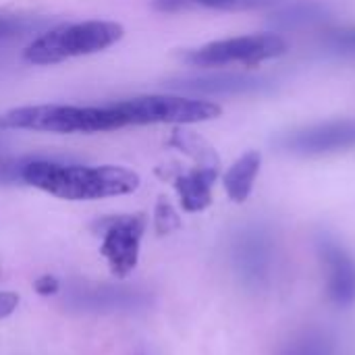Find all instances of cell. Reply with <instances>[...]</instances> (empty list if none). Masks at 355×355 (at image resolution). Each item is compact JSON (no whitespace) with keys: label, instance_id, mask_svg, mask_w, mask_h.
I'll return each mask as SVG.
<instances>
[{"label":"cell","instance_id":"cell-18","mask_svg":"<svg viewBox=\"0 0 355 355\" xmlns=\"http://www.w3.org/2000/svg\"><path fill=\"white\" fill-rule=\"evenodd\" d=\"M324 44L339 52H355V25L327 29Z\"/></svg>","mask_w":355,"mask_h":355},{"label":"cell","instance_id":"cell-15","mask_svg":"<svg viewBox=\"0 0 355 355\" xmlns=\"http://www.w3.org/2000/svg\"><path fill=\"white\" fill-rule=\"evenodd\" d=\"M50 27L52 21L48 17L0 10V40H15L29 33H44Z\"/></svg>","mask_w":355,"mask_h":355},{"label":"cell","instance_id":"cell-3","mask_svg":"<svg viewBox=\"0 0 355 355\" xmlns=\"http://www.w3.org/2000/svg\"><path fill=\"white\" fill-rule=\"evenodd\" d=\"M125 35L123 25L114 21L62 23L46 29L33 40L23 56L31 64H56L69 58L102 52Z\"/></svg>","mask_w":355,"mask_h":355},{"label":"cell","instance_id":"cell-19","mask_svg":"<svg viewBox=\"0 0 355 355\" xmlns=\"http://www.w3.org/2000/svg\"><path fill=\"white\" fill-rule=\"evenodd\" d=\"M154 225H156L158 235L171 233L173 229H177V227H179V216H177V212L173 210V206H171L164 198H160V202L156 204Z\"/></svg>","mask_w":355,"mask_h":355},{"label":"cell","instance_id":"cell-4","mask_svg":"<svg viewBox=\"0 0 355 355\" xmlns=\"http://www.w3.org/2000/svg\"><path fill=\"white\" fill-rule=\"evenodd\" d=\"M110 106L123 116L125 125H156V123L191 125V123L218 119L223 112V108L210 100L164 96V94L137 96L123 102H114Z\"/></svg>","mask_w":355,"mask_h":355},{"label":"cell","instance_id":"cell-5","mask_svg":"<svg viewBox=\"0 0 355 355\" xmlns=\"http://www.w3.org/2000/svg\"><path fill=\"white\" fill-rule=\"evenodd\" d=\"M287 40L279 33H252L229 40H216L200 48L187 50L183 60L193 67H227V64H260L264 60L283 56Z\"/></svg>","mask_w":355,"mask_h":355},{"label":"cell","instance_id":"cell-17","mask_svg":"<svg viewBox=\"0 0 355 355\" xmlns=\"http://www.w3.org/2000/svg\"><path fill=\"white\" fill-rule=\"evenodd\" d=\"M279 355H335V345L320 331H304L293 337Z\"/></svg>","mask_w":355,"mask_h":355},{"label":"cell","instance_id":"cell-7","mask_svg":"<svg viewBox=\"0 0 355 355\" xmlns=\"http://www.w3.org/2000/svg\"><path fill=\"white\" fill-rule=\"evenodd\" d=\"M277 148L293 156H327L355 148V119L314 123L281 133Z\"/></svg>","mask_w":355,"mask_h":355},{"label":"cell","instance_id":"cell-14","mask_svg":"<svg viewBox=\"0 0 355 355\" xmlns=\"http://www.w3.org/2000/svg\"><path fill=\"white\" fill-rule=\"evenodd\" d=\"M281 0H154L152 6L160 12L179 10H256L279 4Z\"/></svg>","mask_w":355,"mask_h":355},{"label":"cell","instance_id":"cell-16","mask_svg":"<svg viewBox=\"0 0 355 355\" xmlns=\"http://www.w3.org/2000/svg\"><path fill=\"white\" fill-rule=\"evenodd\" d=\"M168 146L181 150L183 154L191 156L193 160H198L200 164H210V166H218V156L216 152L196 133L191 131H183V129H175L171 139H168Z\"/></svg>","mask_w":355,"mask_h":355},{"label":"cell","instance_id":"cell-10","mask_svg":"<svg viewBox=\"0 0 355 355\" xmlns=\"http://www.w3.org/2000/svg\"><path fill=\"white\" fill-rule=\"evenodd\" d=\"M272 258L275 252L268 233L260 229H250L243 231L241 237L237 239L235 260L239 264V272L252 283H262L264 279L270 277Z\"/></svg>","mask_w":355,"mask_h":355},{"label":"cell","instance_id":"cell-13","mask_svg":"<svg viewBox=\"0 0 355 355\" xmlns=\"http://www.w3.org/2000/svg\"><path fill=\"white\" fill-rule=\"evenodd\" d=\"M260 166H262V154L258 150H250V152L241 154L229 166V171L223 177V185H225L227 196L233 202L243 204L250 198L254 183H256V177L260 173Z\"/></svg>","mask_w":355,"mask_h":355},{"label":"cell","instance_id":"cell-20","mask_svg":"<svg viewBox=\"0 0 355 355\" xmlns=\"http://www.w3.org/2000/svg\"><path fill=\"white\" fill-rule=\"evenodd\" d=\"M33 287H35V291H37L40 295H54V293H58L60 283H58V279H54L52 275H42V277L33 283Z\"/></svg>","mask_w":355,"mask_h":355},{"label":"cell","instance_id":"cell-8","mask_svg":"<svg viewBox=\"0 0 355 355\" xmlns=\"http://www.w3.org/2000/svg\"><path fill=\"white\" fill-rule=\"evenodd\" d=\"M173 89L204 94V96H254L266 94L275 87L272 79L266 75L254 73H235V71H216L202 75H187L166 83Z\"/></svg>","mask_w":355,"mask_h":355},{"label":"cell","instance_id":"cell-11","mask_svg":"<svg viewBox=\"0 0 355 355\" xmlns=\"http://www.w3.org/2000/svg\"><path fill=\"white\" fill-rule=\"evenodd\" d=\"M218 177V166L198 164L187 173L173 177V185L181 198V206L187 212H202L212 202V185Z\"/></svg>","mask_w":355,"mask_h":355},{"label":"cell","instance_id":"cell-9","mask_svg":"<svg viewBox=\"0 0 355 355\" xmlns=\"http://www.w3.org/2000/svg\"><path fill=\"white\" fill-rule=\"evenodd\" d=\"M316 248L324 268L329 300L339 308L352 306L355 302V256L343 243L331 239L329 235L320 237Z\"/></svg>","mask_w":355,"mask_h":355},{"label":"cell","instance_id":"cell-12","mask_svg":"<svg viewBox=\"0 0 355 355\" xmlns=\"http://www.w3.org/2000/svg\"><path fill=\"white\" fill-rule=\"evenodd\" d=\"M329 8L318 0H287L275 4L270 23L277 29H302L324 23Z\"/></svg>","mask_w":355,"mask_h":355},{"label":"cell","instance_id":"cell-6","mask_svg":"<svg viewBox=\"0 0 355 355\" xmlns=\"http://www.w3.org/2000/svg\"><path fill=\"white\" fill-rule=\"evenodd\" d=\"M144 214H119L106 216L96 223L98 233L102 235L100 254L106 258L108 268L116 277H127L135 270L139 262L141 237L146 233Z\"/></svg>","mask_w":355,"mask_h":355},{"label":"cell","instance_id":"cell-21","mask_svg":"<svg viewBox=\"0 0 355 355\" xmlns=\"http://www.w3.org/2000/svg\"><path fill=\"white\" fill-rule=\"evenodd\" d=\"M19 306V295L15 293H0V320L8 318Z\"/></svg>","mask_w":355,"mask_h":355},{"label":"cell","instance_id":"cell-1","mask_svg":"<svg viewBox=\"0 0 355 355\" xmlns=\"http://www.w3.org/2000/svg\"><path fill=\"white\" fill-rule=\"evenodd\" d=\"M0 181H23L54 198L71 202L127 196L141 183L139 175L125 166H81L31 156L0 160Z\"/></svg>","mask_w":355,"mask_h":355},{"label":"cell","instance_id":"cell-2","mask_svg":"<svg viewBox=\"0 0 355 355\" xmlns=\"http://www.w3.org/2000/svg\"><path fill=\"white\" fill-rule=\"evenodd\" d=\"M127 127L123 116L108 106H67L40 104L19 106L0 114V129H21L40 133H100Z\"/></svg>","mask_w":355,"mask_h":355}]
</instances>
